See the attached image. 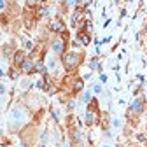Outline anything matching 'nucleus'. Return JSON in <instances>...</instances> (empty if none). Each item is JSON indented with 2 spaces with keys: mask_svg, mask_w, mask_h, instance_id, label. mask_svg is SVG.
Masks as SVG:
<instances>
[{
  "mask_svg": "<svg viewBox=\"0 0 147 147\" xmlns=\"http://www.w3.org/2000/svg\"><path fill=\"white\" fill-rule=\"evenodd\" d=\"M81 60H82V56H81L79 53H76V51H68L67 54H63V65H65V68H68V70L76 68V67L81 63Z\"/></svg>",
  "mask_w": 147,
  "mask_h": 147,
  "instance_id": "obj_1",
  "label": "nucleus"
},
{
  "mask_svg": "<svg viewBox=\"0 0 147 147\" xmlns=\"http://www.w3.org/2000/svg\"><path fill=\"white\" fill-rule=\"evenodd\" d=\"M51 51H54V53H63L65 51V42L61 40V39H53L51 40Z\"/></svg>",
  "mask_w": 147,
  "mask_h": 147,
  "instance_id": "obj_2",
  "label": "nucleus"
},
{
  "mask_svg": "<svg viewBox=\"0 0 147 147\" xmlns=\"http://www.w3.org/2000/svg\"><path fill=\"white\" fill-rule=\"evenodd\" d=\"M144 110V102L140 100V98H135L133 102H131V105H130V112H133V114H140Z\"/></svg>",
  "mask_w": 147,
  "mask_h": 147,
  "instance_id": "obj_3",
  "label": "nucleus"
},
{
  "mask_svg": "<svg viewBox=\"0 0 147 147\" xmlns=\"http://www.w3.org/2000/svg\"><path fill=\"white\" fill-rule=\"evenodd\" d=\"M11 117L14 123H21L25 119V112H23V109H14L12 112H11Z\"/></svg>",
  "mask_w": 147,
  "mask_h": 147,
  "instance_id": "obj_4",
  "label": "nucleus"
},
{
  "mask_svg": "<svg viewBox=\"0 0 147 147\" xmlns=\"http://www.w3.org/2000/svg\"><path fill=\"white\" fill-rule=\"evenodd\" d=\"M21 68H23V72H25V74H32V72L35 70V63H33L32 60H25V61H23V65H21Z\"/></svg>",
  "mask_w": 147,
  "mask_h": 147,
  "instance_id": "obj_5",
  "label": "nucleus"
},
{
  "mask_svg": "<svg viewBox=\"0 0 147 147\" xmlns=\"http://www.w3.org/2000/svg\"><path fill=\"white\" fill-rule=\"evenodd\" d=\"M96 121H98L96 112H93L91 109H88V112H86V123H88V124H95Z\"/></svg>",
  "mask_w": 147,
  "mask_h": 147,
  "instance_id": "obj_6",
  "label": "nucleus"
},
{
  "mask_svg": "<svg viewBox=\"0 0 147 147\" xmlns=\"http://www.w3.org/2000/svg\"><path fill=\"white\" fill-rule=\"evenodd\" d=\"M51 30H53V32H65V23L60 21V20L53 21V23H51Z\"/></svg>",
  "mask_w": 147,
  "mask_h": 147,
  "instance_id": "obj_7",
  "label": "nucleus"
},
{
  "mask_svg": "<svg viewBox=\"0 0 147 147\" xmlns=\"http://www.w3.org/2000/svg\"><path fill=\"white\" fill-rule=\"evenodd\" d=\"M23 61H25V56H23V51H16V54H14V65H18V67H21V65H23Z\"/></svg>",
  "mask_w": 147,
  "mask_h": 147,
  "instance_id": "obj_8",
  "label": "nucleus"
},
{
  "mask_svg": "<svg viewBox=\"0 0 147 147\" xmlns=\"http://www.w3.org/2000/svg\"><path fill=\"white\" fill-rule=\"evenodd\" d=\"M35 70H37V72H40V74H44V72H46L44 63H42V61H37V63H35Z\"/></svg>",
  "mask_w": 147,
  "mask_h": 147,
  "instance_id": "obj_9",
  "label": "nucleus"
},
{
  "mask_svg": "<svg viewBox=\"0 0 147 147\" xmlns=\"http://www.w3.org/2000/svg\"><path fill=\"white\" fill-rule=\"evenodd\" d=\"M79 37H81V44H84V46L89 44V35H88V33H81Z\"/></svg>",
  "mask_w": 147,
  "mask_h": 147,
  "instance_id": "obj_10",
  "label": "nucleus"
},
{
  "mask_svg": "<svg viewBox=\"0 0 147 147\" xmlns=\"http://www.w3.org/2000/svg\"><path fill=\"white\" fill-rule=\"evenodd\" d=\"M54 65H56V63H54V60H53V58H47V63H46V68L53 72V70H54Z\"/></svg>",
  "mask_w": 147,
  "mask_h": 147,
  "instance_id": "obj_11",
  "label": "nucleus"
},
{
  "mask_svg": "<svg viewBox=\"0 0 147 147\" xmlns=\"http://www.w3.org/2000/svg\"><path fill=\"white\" fill-rule=\"evenodd\" d=\"M79 20H81V12L77 11L76 14L72 16V20H70V23H72V25H77V21H79Z\"/></svg>",
  "mask_w": 147,
  "mask_h": 147,
  "instance_id": "obj_12",
  "label": "nucleus"
},
{
  "mask_svg": "<svg viewBox=\"0 0 147 147\" xmlns=\"http://www.w3.org/2000/svg\"><path fill=\"white\" fill-rule=\"evenodd\" d=\"M89 67L93 68V70H96V68H100V61L96 58H93V60H91V63H89Z\"/></svg>",
  "mask_w": 147,
  "mask_h": 147,
  "instance_id": "obj_13",
  "label": "nucleus"
},
{
  "mask_svg": "<svg viewBox=\"0 0 147 147\" xmlns=\"http://www.w3.org/2000/svg\"><path fill=\"white\" fill-rule=\"evenodd\" d=\"M74 140H76V142H81V140H82V133L76 130V131H74Z\"/></svg>",
  "mask_w": 147,
  "mask_h": 147,
  "instance_id": "obj_14",
  "label": "nucleus"
},
{
  "mask_svg": "<svg viewBox=\"0 0 147 147\" xmlns=\"http://www.w3.org/2000/svg\"><path fill=\"white\" fill-rule=\"evenodd\" d=\"M11 77L12 79H20V72H18V70H11Z\"/></svg>",
  "mask_w": 147,
  "mask_h": 147,
  "instance_id": "obj_15",
  "label": "nucleus"
},
{
  "mask_svg": "<svg viewBox=\"0 0 147 147\" xmlns=\"http://www.w3.org/2000/svg\"><path fill=\"white\" fill-rule=\"evenodd\" d=\"M82 86H84V82H82V81H77L74 88H76V91H79V89H82Z\"/></svg>",
  "mask_w": 147,
  "mask_h": 147,
  "instance_id": "obj_16",
  "label": "nucleus"
},
{
  "mask_svg": "<svg viewBox=\"0 0 147 147\" xmlns=\"http://www.w3.org/2000/svg\"><path fill=\"white\" fill-rule=\"evenodd\" d=\"M93 91L95 93H102V86L100 84H93Z\"/></svg>",
  "mask_w": 147,
  "mask_h": 147,
  "instance_id": "obj_17",
  "label": "nucleus"
},
{
  "mask_svg": "<svg viewBox=\"0 0 147 147\" xmlns=\"http://www.w3.org/2000/svg\"><path fill=\"white\" fill-rule=\"evenodd\" d=\"M82 100H84V102H89V100H91V93H84V95H82Z\"/></svg>",
  "mask_w": 147,
  "mask_h": 147,
  "instance_id": "obj_18",
  "label": "nucleus"
},
{
  "mask_svg": "<svg viewBox=\"0 0 147 147\" xmlns=\"http://www.w3.org/2000/svg\"><path fill=\"white\" fill-rule=\"evenodd\" d=\"M46 14H49V9L47 7H42L40 9V16H46Z\"/></svg>",
  "mask_w": 147,
  "mask_h": 147,
  "instance_id": "obj_19",
  "label": "nucleus"
},
{
  "mask_svg": "<svg viewBox=\"0 0 147 147\" xmlns=\"http://www.w3.org/2000/svg\"><path fill=\"white\" fill-rule=\"evenodd\" d=\"M100 82H107V76H105V74H100Z\"/></svg>",
  "mask_w": 147,
  "mask_h": 147,
  "instance_id": "obj_20",
  "label": "nucleus"
},
{
  "mask_svg": "<svg viewBox=\"0 0 147 147\" xmlns=\"http://www.w3.org/2000/svg\"><path fill=\"white\" fill-rule=\"evenodd\" d=\"M51 117H53V121H58V114L56 112H51Z\"/></svg>",
  "mask_w": 147,
  "mask_h": 147,
  "instance_id": "obj_21",
  "label": "nucleus"
},
{
  "mask_svg": "<svg viewBox=\"0 0 147 147\" xmlns=\"http://www.w3.org/2000/svg\"><path fill=\"white\" fill-rule=\"evenodd\" d=\"M37 88H44V82L39 79V81H37Z\"/></svg>",
  "mask_w": 147,
  "mask_h": 147,
  "instance_id": "obj_22",
  "label": "nucleus"
},
{
  "mask_svg": "<svg viewBox=\"0 0 147 147\" xmlns=\"http://www.w3.org/2000/svg\"><path fill=\"white\" fill-rule=\"evenodd\" d=\"M102 147H110V145H102Z\"/></svg>",
  "mask_w": 147,
  "mask_h": 147,
  "instance_id": "obj_23",
  "label": "nucleus"
},
{
  "mask_svg": "<svg viewBox=\"0 0 147 147\" xmlns=\"http://www.w3.org/2000/svg\"><path fill=\"white\" fill-rule=\"evenodd\" d=\"M145 95H147V93H145Z\"/></svg>",
  "mask_w": 147,
  "mask_h": 147,
  "instance_id": "obj_24",
  "label": "nucleus"
}]
</instances>
